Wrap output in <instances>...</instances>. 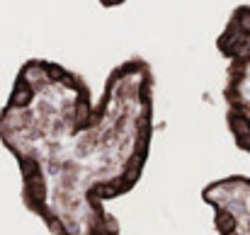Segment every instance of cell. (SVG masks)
<instances>
[{
	"label": "cell",
	"mask_w": 250,
	"mask_h": 235,
	"mask_svg": "<svg viewBox=\"0 0 250 235\" xmlns=\"http://www.w3.org/2000/svg\"><path fill=\"white\" fill-rule=\"evenodd\" d=\"M216 51L226 61V126L236 148L250 153V2L229 15L216 37Z\"/></svg>",
	"instance_id": "cell-2"
},
{
	"label": "cell",
	"mask_w": 250,
	"mask_h": 235,
	"mask_svg": "<svg viewBox=\"0 0 250 235\" xmlns=\"http://www.w3.org/2000/svg\"><path fill=\"white\" fill-rule=\"evenodd\" d=\"M126 0H100V5L102 7H119V5H124Z\"/></svg>",
	"instance_id": "cell-4"
},
{
	"label": "cell",
	"mask_w": 250,
	"mask_h": 235,
	"mask_svg": "<svg viewBox=\"0 0 250 235\" xmlns=\"http://www.w3.org/2000/svg\"><path fill=\"white\" fill-rule=\"evenodd\" d=\"M202 201L211 209L219 235H250V177L229 175L209 182Z\"/></svg>",
	"instance_id": "cell-3"
},
{
	"label": "cell",
	"mask_w": 250,
	"mask_h": 235,
	"mask_svg": "<svg viewBox=\"0 0 250 235\" xmlns=\"http://www.w3.org/2000/svg\"><path fill=\"white\" fill-rule=\"evenodd\" d=\"M153 114L156 76L139 56L112 68L97 102L63 63L24 61L0 109V143L17 162L24 209L51 235H122L107 201L139 184Z\"/></svg>",
	"instance_id": "cell-1"
}]
</instances>
